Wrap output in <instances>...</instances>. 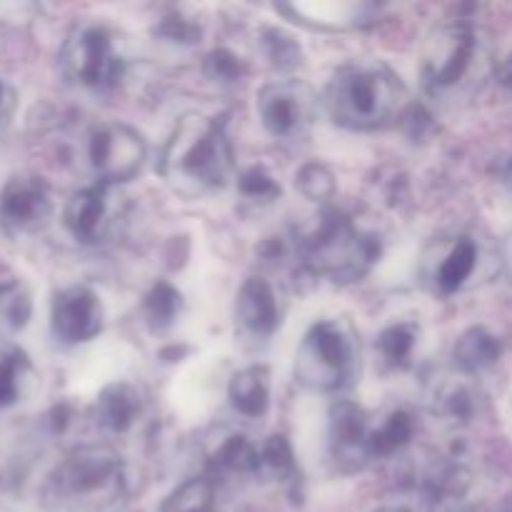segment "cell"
I'll return each instance as SVG.
<instances>
[{
    "instance_id": "cell-1",
    "label": "cell",
    "mask_w": 512,
    "mask_h": 512,
    "mask_svg": "<svg viewBox=\"0 0 512 512\" xmlns=\"http://www.w3.org/2000/svg\"><path fill=\"white\" fill-rule=\"evenodd\" d=\"M235 168L233 143L223 118L185 113L165 140L155 170L185 195L223 188Z\"/></svg>"
},
{
    "instance_id": "cell-2",
    "label": "cell",
    "mask_w": 512,
    "mask_h": 512,
    "mask_svg": "<svg viewBox=\"0 0 512 512\" xmlns=\"http://www.w3.org/2000/svg\"><path fill=\"white\" fill-rule=\"evenodd\" d=\"M323 103L335 125L370 133L400 120L410 100L408 88L388 63L355 60L330 78Z\"/></svg>"
},
{
    "instance_id": "cell-3",
    "label": "cell",
    "mask_w": 512,
    "mask_h": 512,
    "mask_svg": "<svg viewBox=\"0 0 512 512\" xmlns=\"http://www.w3.org/2000/svg\"><path fill=\"white\" fill-rule=\"evenodd\" d=\"M300 265L315 278L338 285L360 283L383 258V240L343 213H323L310 233L298 238Z\"/></svg>"
},
{
    "instance_id": "cell-4",
    "label": "cell",
    "mask_w": 512,
    "mask_h": 512,
    "mask_svg": "<svg viewBox=\"0 0 512 512\" xmlns=\"http://www.w3.org/2000/svg\"><path fill=\"white\" fill-rule=\"evenodd\" d=\"M295 383L313 393H340L353 388L360 375V343L343 318H323L310 325L295 350Z\"/></svg>"
},
{
    "instance_id": "cell-5",
    "label": "cell",
    "mask_w": 512,
    "mask_h": 512,
    "mask_svg": "<svg viewBox=\"0 0 512 512\" xmlns=\"http://www.w3.org/2000/svg\"><path fill=\"white\" fill-rule=\"evenodd\" d=\"M60 498L113 505L128 493V475L120 453L108 445H83L73 450L53 475Z\"/></svg>"
},
{
    "instance_id": "cell-6",
    "label": "cell",
    "mask_w": 512,
    "mask_h": 512,
    "mask_svg": "<svg viewBox=\"0 0 512 512\" xmlns=\"http://www.w3.org/2000/svg\"><path fill=\"white\" fill-rule=\"evenodd\" d=\"M60 68L70 83L88 90H113L123 83L128 60L103 23L75 25L60 50Z\"/></svg>"
},
{
    "instance_id": "cell-7",
    "label": "cell",
    "mask_w": 512,
    "mask_h": 512,
    "mask_svg": "<svg viewBox=\"0 0 512 512\" xmlns=\"http://www.w3.org/2000/svg\"><path fill=\"white\" fill-rule=\"evenodd\" d=\"M260 125L275 140H305L318 120V95L300 78L270 80L255 98Z\"/></svg>"
},
{
    "instance_id": "cell-8",
    "label": "cell",
    "mask_w": 512,
    "mask_h": 512,
    "mask_svg": "<svg viewBox=\"0 0 512 512\" xmlns=\"http://www.w3.org/2000/svg\"><path fill=\"white\" fill-rule=\"evenodd\" d=\"M478 55V38L465 20H448L433 28L423 48V83L428 93H445L468 78Z\"/></svg>"
},
{
    "instance_id": "cell-9",
    "label": "cell",
    "mask_w": 512,
    "mask_h": 512,
    "mask_svg": "<svg viewBox=\"0 0 512 512\" xmlns=\"http://www.w3.org/2000/svg\"><path fill=\"white\" fill-rule=\"evenodd\" d=\"M88 160L98 183L118 188L143 170L148 160V143L130 125L105 123L90 135Z\"/></svg>"
},
{
    "instance_id": "cell-10",
    "label": "cell",
    "mask_w": 512,
    "mask_h": 512,
    "mask_svg": "<svg viewBox=\"0 0 512 512\" xmlns=\"http://www.w3.org/2000/svg\"><path fill=\"white\" fill-rule=\"evenodd\" d=\"M123 213L125 203L120 193H115L113 185L95 183L70 195L63 218L65 228L73 233L75 240L95 245L110 238Z\"/></svg>"
},
{
    "instance_id": "cell-11",
    "label": "cell",
    "mask_w": 512,
    "mask_h": 512,
    "mask_svg": "<svg viewBox=\"0 0 512 512\" xmlns=\"http://www.w3.org/2000/svg\"><path fill=\"white\" fill-rule=\"evenodd\" d=\"M370 418L363 405L335 400L328 413L330 458L343 473H358L370 463Z\"/></svg>"
},
{
    "instance_id": "cell-12",
    "label": "cell",
    "mask_w": 512,
    "mask_h": 512,
    "mask_svg": "<svg viewBox=\"0 0 512 512\" xmlns=\"http://www.w3.org/2000/svg\"><path fill=\"white\" fill-rule=\"evenodd\" d=\"M103 303L85 285H70L55 293L50 325L53 335L65 345H80L93 340L103 330Z\"/></svg>"
},
{
    "instance_id": "cell-13",
    "label": "cell",
    "mask_w": 512,
    "mask_h": 512,
    "mask_svg": "<svg viewBox=\"0 0 512 512\" xmlns=\"http://www.w3.org/2000/svg\"><path fill=\"white\" fill-rule=\"evenodd\" d=\"M53 215L48 185L40 178H13L0 195V220L13 233H35Z\"/></svg>"
},
{
    "instance_id": "cell-14",
    "label": "cell",
    "mask_w": 512,
    "mask_h": 512,
    "mask_svg": "<svg viewBox=\"0 0 512 512\" xmlns=\"http://www.w3.org/2000/svg\"><path fill=\"white\" fill-rule=\"evenodd\" d=\"M423 493L430 512H478V480L458 460L435 465L425 475Z\"/></svg>"
},
{
    "instance_id": "cell-15",
    "label": "cell",
    "mask_w": 512,
    "mask_h": 512,
    "mask_svg": "<svg viewBox=\"0 0 512 512\" xmlns=\"http://www.w3.org/2000/svg\"><path fill=\"white\" fill-rule=\"evenodd\" d=\"M275 10L290 23L313 30L363 28L375 20V5L370 3H280Z\"/></svg>"
},
{
    "instance_id": "cell-16",
    "label": "cell",
    "mask_w": 512,
    "mask_h": 512,
    "mask_svg": "<svg viewBox=\"0 0 512 512\" xmlns=\"http://www.w3.org/2000/svg\"><path fill=\"white\" fill-rule=\"evenodd\" d=\"M235 318L240 328L253 338H270L280 328V318H283L273 285L255 275L245 280L235 298Z\"/></svg>"
},
{
    "instance_id": "cell-17",
    "label": "cell",
    "mask_w": 512,
    "mask_h": 512,
    "mask_svg": "<svg viewBox=\"0 0 512 512\" xmlns=\"http://www.w3.org/2000/svg\"><path fill=\"white\" fill-rule=\"evenodd\" d=\"M140 393L130 383H110L98 393L93 405V420L100 430L110 435H123L138 423Z\"/></svg>"
},
{
    "instance_id": "cell-18",
    "label": "cell",
    "mask_w": 512,
    "mask_h": 512,
    "mask_svg": "<svg viewBox=\"0 0 512 512\" xmlns=\"http://www.w3.org/2000/svg\"><path fill=\"white\" fill-rule=\"evenodd\" d=\"M478 245L473 238H458L448 245L443 255H440V263L435 265L433 275H430V283L433 290L440 298H450L458 290L465 288L470 278H473L475 268H478Z\"/></svg>"
},
{
    "instance_id": "cell-19",
    "label": "cell",
    "mask_w": 512,
    "mask_h": 512,
    "mask_svg": "<svg viewBox=\"0 0 512 512\" xmlns=\"http://www.w3.org/2000/svg\"><path fill=\"white\" fill-rule=\"evenodd\" d=\"M505 353V345L498 335L485 325H473L465 330L453 345V363L463 375H480L495 368Z\"/></svg>"
},
{
    "instance_id": "cell-20",
    "label": "cell",
    "mask_w": 512,
    "mask_h": 512,
    "mask_svg": "<svg viewBox=\"0 0 512 512\" xmlns=\"http://www.w3.org/2000/svg\"><path fill=\"white\" fill-rule=\"evenodd\" d=\"M270 368L248 365L228 383V400L243 418H263L270 408Z\"/></svg>"
},
{
    "instance_id": "cell-21",
    "label": "cell",
    "mask_w": 512,
    "mask_h": 512,
    "mask_svg": "<svg viewBox=\"0 0 512 512\" xmlns=\"http://www.w3.org/2000/svg\"><path fill=\"white\" fill-rule=\"evenodd\" d=\"M420 343V325L413 320L390 323L375 340V353L388 370H408Z\"/></svg>"
},
{
    "instance_id": "cell-22",
    "label": "cell",
    "mask_w": 512,
    "mask_h": 512,
    "mask_svg": "<svg viewBox=\"0 0 512 512\" xmlns=\"http://www.w3.org/2000/svg\"><path fill=\"white\" fill-rule=\"evenodd\" d=\"M415 418L408 410H393L378 428L370 433V458L373 460H388L403 453L415 438Z\"/></svg>"
},
{
    "instance_id": "cell-23",
    "label": "cell",
    "mask_w": 512,
    "mask_h": 512,
    "mask_svg": "<svg viewBox=\"0 0 512 512\" xmlns=\"http://www.w3.org/2000/svg\"><path fill=\"white\" fill-rule=\"evenodd\" d=\"M183 295L168 280H158L143 298V318L153 333H165L183 313Z\"/></svg>"
},
{
    "instance_id": "cell-24",
    "label": "cell",
    "mask_w": 512,
    "mask_h": 512,
    "mask_svg": "<svg viewBox=\"0 0 512 512\" xmlns=\"http://www.w3.org/2000/svg\"><path fill=\"white\" fill-rule=\"evenodd\" d=\"M213 470L225 475H258L260 473V445H253L243 435H230L215 448Z\"/></svg>"
},
{
    "instance_id": "cell-25",
    "label": "cell",
    "mask_w": 512,
    "mask_h": 512,
    "mask_svg": "<svg viewBox=\"0 0 512 512\" xmlns=\"http://www.w3.org/2000/svg\"><path fill=\"white\" fill-rule=\"evenodd\" d=\"M30 375L28 355L8 340H0V408L18 403Z\"/></svg>"
},
{
    "instance_id": "cell-26",
    "label": "cell",
    "mask_w": 512,
    "mask_h": 512,
    "mask_svg": "<svg viewBox=\"0 0 512 512\" xmlns=\"http://www.w3.org/2000/svg\"><path fill=\"white\" fill-rule=\"evenodd\" d=\"M258 45L270 68L278 70V73H293L295 68L303 65V48H300L298 40L290 33H285V30L265 25V28H260Z\"/></svg>"
},
{
    "instance_id": "cell-27",
    "label": "cell",
    "mask_w": 512,
    "mask_h": 512,
    "mask_svg": "<svg viewBox=\"0 0 512 512\" xmlns=\"http://www.w3.org/2000/svg\"><path fill=\"white\" fill-rule=\"evenodd\" d=\"M260 473L270 475V478L283 485L300 483L298 460H295L293 445H290L285 435H270L260 445Z\"/></svg>"
},
{
    "instance_id": "cell-28",
    "label": "cell",
    "mask_w": 512,
    "mask_h": 512,
    "mask_svg": "<svg viewBox=\"0 0 512 512\" xmlns=\"http://www.w3.org/2000/svg\"><path fill=\"white\" fill-rule=\"evenodd\" d=\"M160 512H215V483L203 475L188 478L163 500Z\"/></svg>"
},
{
    "instance_id": "cell-29",
    "label": "cell",
    "mask_w": 512,
    "mask_h": 512,
    "mask_svg": "<svg viewBox=\"0 0 512 512\" xmlns=\"http://www.w3.org/2000/svg\"><path fill=\"white\" fill-rule=\"evenodd\" d=\"M435 413L450 425H468L478 413V395L465 383H448L435 393Z\"/></svg>"
},
{
    "instance_id": "cell-30",
    "label": "cell",
    "mask_w": 512,
    "mask_h": 512,
    "mask_svg": "<svg viewBox=\"0 0 512 512\" xmlns=\"http://www.w3.org/2000/svg\"><path fill=\"white\" fill-rule=\"evenodd\" d=\"M30 315H33L30 290L20 280H8L0 285V330L18 333L30 323Z\"/></svg>"
},
{
    "instance_id": "cell-31",
    "label": "cell",
    "mask_w": 512,
    "mask_h": 512,
    "mask_svg": "<svg viewBox=\"0 0 512 512\" xmlns=\"http://www.w3.org/2000/svg\"><path fill=\"white\" fill-rule=\"evenodd\" d=\"M295 188L310 203H328L338 190V183H335V175L328 165L305 163L295 173Z\"/></svg>"
},
{
    "instance_id": "cell-32",
    "label": "cell",
    "mask_w": 512,
    "mask_h": 512,
    "mask_svg": "<svg viewBox=\"0 0 512 512\" xmlns=\"http://www.w3.org/2000/svg\"><path fill=\"white\" fill-rule=\"evenodd\" d=\"M238 193L240 198L253 205H270L280 198V183L270 175L263 165H250L238 175Z\"/></svg>"
},
{
    "instance_id": "cell-33",
    "label": "cell",
    "mask_w": 512,
    "mask_h": 512,
    "mask_svg": "<svg viewBox=\"0 0 512 512\" xmlns=\"http://www.w3.org/2000/svg\"><path fill=\"white\" fill-rule=\"evenodd\" d=\"M203 73L205 78L218 85H238L245 78V73H248V68H245L243 58L235 55L233 50L215 48L205 55Z\"/></svg>"
},
{
    "instance_id": "cell-34",
    "label": "cell",
    "mask_w": 512,
    "mask_h": 512,
    "mask_svg": "<svg viewBox=\"0 0 512 512\" xmlns=\"http://www.w3.org/2000/svg\"><path fill=\"white\" fill-rule=\"evenodd\" d=\"M153 35L155 38L165 40V43L193 45L200 40V25L195 23V20L185 18V15L170 13L158 20V25L153 28Z\"/></svg>"
},
{
    "instance_id": "cell-35",
    "label": "cell",
    "mask_w": 512,
    "mask_h": 512,
    "mask_svg": "<svg viewBox=\"0 0 512 512\" xmlns=\"http://www.w3.org/2000/svg\"><path fill=\"white\" fill-rule=\"evenodd\" d=\"M398 123L403 125L410 140H418V138H425V135L433 130V115H430L423 105L410 103L408 108H405V113L400 115Z\"/></svg>"
},
{
    "instance_id": "cell-36",
    "label": "cell",
    "mask_w": 512,
    "mask_h": 512,
    "mask_svg": "<svg viewBox=\"0 0 512 512\" xmlns=\"http://www.w3.org/2000/svg\"><path fill=\"white\" fill-rule=\"evenodd\" d=\"M495 78H498V83L512 95V50L498 63V68H495Z\"/></svg>"
},
{
    "instance_id": "cell-37",
    "label": "cell",
    "mask_w": 512,
    "mask_h": 512,
    "mask_svg": "<svg viewBox=\"0 0 512 512\" xmlns=\"http://www.w3.org/2000/svg\"><path fill=\"white\" fill-rule=\"evenodd\" d=\"M13 105H15L13 90H10L8 85L0 80V123H3L5 118H10V113H13Z\"/></svg>"
},
{
    "instance_id": "cell-38",
    "label": "cell",
    "mask_w": 512,
    "mask_h": 512,
    "mask_svg": "<svg viewBox=\"0 0 512 512\" xmlns=\"http://www.w3.org/2000/svg\"><path fill=\"white\" fill-rule=\"evenodd\" d=\"M500 180H503L505 188H508L510 193H512V155H510L508 160H505L503 168H500Z\"/></svg>"
},
{
    "instance_id": "cell-39",
    "label": "cell",
    "mask_w": 512,
    "mask_h": 512,
    "mask_svg": "<svg viewBox=\"0 0 512 512\" xmlns=\"http://www.w3.org/2000/svg\"><path fill=\"white\" fill-rule=\"evenodd\" d=\"M505 263H508V268L512 273V235L508 238V243H505Z\"/></svg>"
}]
</instances>
